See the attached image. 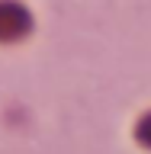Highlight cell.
<instances>
[{
  "label": "cell",
  "instance_id": "1",
  "mask_svg": "<svg viewBox=\"0 0 151 154\" xmlns=\"http://www.w3.org/2000/svg\"><path fill=\"white\" fill-rule=\"evenodd\" d=\"M26 32V13L13 3H0V38H13Z\"/></svg>",
  "mask_w": 151,
  "mask_h": 154
}]
</instances>
